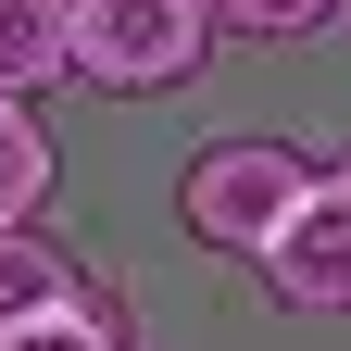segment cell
Returning <instances> with one entry per match:
<instances>
[{"mask_svg": "<svg viewBox=\"0 0 351 351\" xmlns=\"http://www.w3.org/2000/svg\"><path fill=\"white\" fill-rule=\"evenodd\" d=\"M326 176H339V189H351V151H339V163H326Z\"/></svg>", "mask_w": 351, "mask_h": 351, "instance_id": "obj_9", "label": "cell"}, {"mask_svg": "<svg viewBox=\"0 0 351 351\" xmlns=\"http://www.w3.org/2000/svg\"><path fill=\"white\" fill-rule=\"evenodd\" d=\"M351 0H213V38H314Z\"/></svg>", "mask_w": 351, "mask_h": 351, "instance_id": "obj_8", "label": "cell"}, {"mask_svg": "<svg viewBox=\"0 0 351 351\" xmlns=\"http://www.w3.org/2000/svg\"><path fill=\"white\" fill-rule=\"evenodd\" d=\"M75 289H88V263H75L51 226H0V326L38 314V301H75Z\"/></svg>", "mask_w": 351, "mask_h": 351, "instance_id": "obj_7", "label": "cell"}, {"mask_svg": "<svg viewBox=\"0 0 351 351\" xmlns=\"http://www.w3.org/2000/svg\"><path fill=\"white\" fill-rule=\"evenodd\" d=\"M0 351H125V289L88 276L75 301H38V314L0 326Z\"/></svg>", "mask_w": 351, "mask_h": 351, "instance_id": "obj_5", "label": "cell"}, {"mask_svg": "<svg viewBox=\"0 0 351 351\" xmlns=\"http://www.w3.org/2000/svg\"><path fill=\"white\" fill-rule=\"evenodd\" d=\"M314 189H326V176L301 163L289 138H213V151H189V176H176V226H189L201 251L263 263V251H276V226H289Z\"/></svg>", "mask_w": 351, "mask_h": 351, "instance_id": "obj_1", "label": "cell"}, {"mask_svg": "<svg viewBox=\"0 0 351 351\" xmlns=\"http://www.w3.org/2000/svg\"><path fill=\"white\" fill-rule=\"evenodd\" d=\"M51 189H63V151L38 125V101H0V226H38Z\"/></svg>", "mask_w": 351, "mask_h": 351, "instance_id": "obj_6", "label": "cell"}, {"mask_svg": "<svg viewBox=\"0 0 351 351\" xmlns=\"http://www.w3.org/2000/svg\"><path fill=\"white\" fill-rule=\"evenodd\" d=\"M213 63V0H75V75L101 101H176Z\"/></svg>", "mask_w": 351, "mask_h": 351, "instance_id": "obj_2", "label": "cell"}, {"mask_svg": "<svg viewBox=\"0 0 351 351\" xmlns=\"http://www.w3.org/2000/svg\"><path fill=\"white\" fill-rule=\"evenodd\" d=\"M63 75H75V0H0V101H38Z\"/></svg>", "mask_w": 351, "mask_h": 351, "instance_id": "obj_4", "label": "cell"}, {"mask_svg": "<svg viewBox=\"0 0 351 351\" xmlns=\"http://www.w3.org/2000/svg\"><path fill=\"white\" fill-rule=\"evenodd\" d=\"M263 289H276L289 314H351V189H339V176H326V189L276 226V251H263Z\"/></svg>", "mask_w": 351, "mask_h": 351, "instance_id": "obj_3", "label": "cell"}]
</instances>
